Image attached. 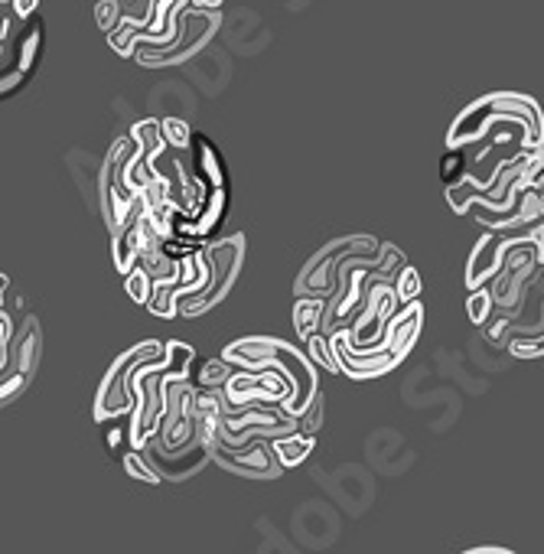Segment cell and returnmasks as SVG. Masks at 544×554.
I'll return each mask as SVG.
<instances>
[{"label": "cell", "mask_w": 544, "mask_h": 554, "mask_svg": "<svg viewBox=\"0 0 544 554\" xmlns=\"http://www.w3.org/2000/svg\"><path fill=\"white\" fill-rule=\"evenodd\" d=\"M124 470H128L134 480H141V483H147V486L163 483L160 476H157V470L151 466V460H147L144 450H137V447H128V454H124Z\"/></svg>", "instance_id": "ac0fdd59"}, {"label": "cell", "mask_w": 544, "mask_h": 554, "mask_svg": "<svg viewBox=\"0 0 544 554\" xmlns=\"http://www.w3.org/2000/svg\"><path fill=\"white\" fill-rule=\"evenodd\" d=\"M440 176H444L447 186H450V183H456V180H463V176H466V153H463V147H460V151L447 153L444 163H440Z\"/></svg>", "instance_id": "7402d4cb"}, {"label": "cell", "mask_w": 544, "mask_h": 554, "mask_svg": "<svg viewBox=\"0 0 544 554\" xmlns=\"http://www.w3.org/2000/svg\"><path fill=\"white\" fill-rule=\"evenodd\" d=\"M141 450H144V456L151 460L153 470H157V476H160V480H170V483H183V480H190L199 466L209 464V447H206L199 437H196L186 450H176V454H163L153 443H144Z\"/></svg>", "instance_id": "52a82bcc"}, {"label": "cell", "mask_w": 544, "mask_h": 554, "mask_svg": "<svg viewBox=\"0 0 544 554\" xmlns=\"http://www.w3.org/2000/svg\"><path fill=\"white\" fill-rule=\"evenodd\" d=\"M7 287H11V281L0 274V307H4V293H7Z\"/></svg>", "instance_id": "4316f807"}, {"label": "cell", "mask_w": 544, "mask_h": 554, "mask_svg": "<svg viewBox=\"0 0 544 554\" xmlns=\"http://www.w3.org/2000/svg\"><path fill=\"white\" fill-rule=\"evenodd\" d=\"M392 291H394V297H398V303L417 300V293H421V274L414 271L411 264H404L401 271L394 274Z\"/></svg>", "instance_id": "44dd1931"}, {"label": "cell", "mask_w": 544, "mask_h": 554, "mask_svg": "<svg viewBox=\"0 0 544 554\" xmlns=\"http://www.w3.org/2000/svg\"><path fill=\"white\" fill-rule=\"evenodd\" d=\"M157 131H160V141L170 147V151H186L192 147V128L183 118H163L157 121Z\"/></svg>", "instance_id": "5bb4252c"}, {"label": "cell", "mask_w": 544, "mask_h": 554, "mask_svg": "<svg viewBox=\"0 0 544 554\" xmlns=\"http://www.w3.org/2000/svg\"><path fill=\"white\" fill-rule=\"evenodd\" d=\"M245 248H248V242H245L242 232H235L229 238H222V242L212 245L209 252H206L209 281H206V287L199 293L176 300V316H199V313H209L212 307H219L229 297L232 284L238 281V274H242Z\"/></svg>", "instance_id": "3957f363"}, {"label": "cell", "mask_w": 544, "mask_h": 554, "mask_svg": "<svg viewBox=\"0 0 544 554\" xmlns=\"http://www.w3.org/2000/svg\"><path fill=\"white\" fill-rule=\"evenodd\" d=\"M320 316H323V297H297V303H293V326H297L300 339L320 332Z\"/></svg>", "instance_id": "4fadbf2b"}, {"label": "cell", "mask_w": 544, "mask_h": 554, "mask_svg": "<svg viewBox=\"0 0 544 554\" xmlns=\"http://www.w3.org/2000/svg\"><path fill=\"white\" fill-rule=\"evenodd\" d=\"M124 287H128V297H131L137 307H147L153 297V281H151V274L144 271L141 264H134L131 271L124 274Z\"/></svg>", "instance_id": "2e32d148"}, {"label": "cell", "mask_w": 544, "mask_h": 554, "mask_svg": "<svg viewBox=\"0 0 544 554\" xmlns=\"http://www.w3.org/2000/svg\"><path fill=\"white\" fill-rule=\"evenodd\" d=\"M505 349H509L515 359H541L544 339H541V332H509Z\"/></svg>", "instance_id": "9a60e30c"}, {"label": "cell", "mask_w": 544, "mask_h": 554, "mask_svg": "<svg viewBox=\"0 0 544 554\" xmlns=\"http://www.w3.org/2000/svg\"><path fill=\"white\" fill-rule=\"evenodd\" d=\"M219 23H222L219 11L186 7V11L180 13V27H176V36H173L170 46H163V52L153 50L157 56H137V62H144V66H163V62L190 59V56H196V52H199L202 46H206V43L215 36Z\"/></svg>", "instance_id": "5b68a950"}, {"label": "cell", "mask_w": 544, "mask_h": 554, "mask_svg": "<svg viewBox=\"0 0 544 554\" xmlns=\"http://www.w3.org/2000/svg\"><path fill=\"white\" fill-rule=\"evenodd\" d=\"M192 141H196V176H199L209 190H219V186H225V167H222V157H219V151L212 147L206 137H196L192 134Z\"/></svg>", "instance_id": "7c38bea8"}, {"label": "cell", "mask_w": 544, "mask_h": 554, "mask_svg": "<svg viewBox=\"0 0 544 554\" xmlns=\"http://www.w3.org/2000/svg\"><path fill=\"white\" fill-rule=\"evenodd\" d=\"M222 359L232 363L235 369H277L291 385V394L277 404V411L284 417H300L307 411V404L320 392V372L310 363V355L297 346L284 343V339H274V336L238 339V343L225 346Z\"/></svg>", "instance_id": "6da1fadb"}, {"label": "cell", "mask_w": 544, "mask_h": 554, "mask_svg": "<svg viewBox=\"0 0 544 554\" xmlns=\"http://www.w3.org/2000/svg\"><path fill=\"white\" fill-rule=\"evenodd\" d=\"M190 7H202V11H219L222 0H190Z\"/></svg>", "instance_id": "484cf974"}, {"label": "cell", "mask_w": 544, "mask_h": 554, "mask_svg": "<svg viewBox=\"0 0 544 554\" xmlns=\"http://www.w3.org/2000/svg\"><path fill=\"white\" fill-rule=\"evenodd\" d=\"M225 206H229V192H225V186L209 190L199 209L192 212V215H186V219H190V229H183V232L196 235V238L209 235L212 229H219V222H222V215H225Z\"/></svg>", "instance_id": "30bf717a"}, {"label": "cell", "mask_w": 544, "mask_h": 554, "mask_svg": "<svg viewBox=\"0 0 544 554\" xmlns=\"http://www.w3.org/2000/svg\"><path fill=\"white\" fill-rule=\"evenodd\" d=\"M534 232V229H532ZM525 232H483V238L476 242L473 254H470V264H466V287L473 291V287H483L495 271H499V264H502V254L505 248Z\"/></svg>", "instance_id": "9c48e42d"}, {"label": "cell", "mask_w": 544, "mask_h": 554, "mask_svg": "<svg viewBox=\"0 0 544 554\" xmlns=\"http://www.w3.org/2000/svg\"><path fill=\"white\" fill-rule=\"evenodd\" d=\"M499 118H518L528 128V137H532V147L541 151L544 141V118L541 108L532 95H518V91H493V95H483L476 98L473 105H466L460 114H456L454 128L447 134V147L450 151H460L466 144L483 141L489 128H493Z\"/></svg>", "instance_id": "7a4b0ae2"}, {"label": "cell", "mask_w": 544, "mask_h": 554, "mask_svg": "<svg viewBox=\"0 0 544 554\" xmlns=\"http://www.w3.org/2000/svg\"><path fill=\"white\" fill-rule=\"evenodd\" d=\"M466 313H470V323H473V326H483V323L495 313L493 297H489V287H486V284H483V287H473V291H470Z\"/></svg>", "instance_id": "ffe728a7"}, {"label": "cell", "mask_w": 544, "mask_h": 554, "mask_svg": "<svg viewBox=\"0 0 544 554\" xmlns=\"http://www.w3.org/2000/svg\"><path fill=\"white\" fill-rule=\"evenodd\" d=\"M36 7H40V0H11V11L17 13L20 20L33 17V13H36Z\"/></svg>", "instance_id": "cb8c5ba5"}, {"label": "cell", "mask_w": 544, "mask_h": 554, "mask_svg": "<svg viewBox=\"0 0 544 554\" xmlns=\"http://www.w3.org/2000/svg\"><path fill=\"white\" fill-rule=\"evenodd\" d=\"M95 17H98V27L105 33L112 30L114 23L121 20V4L118 0H98V7H95Z\"/></svg>", "instance_id": "603a6c76"}, {"label": "cell", "mask_w": 544, "mask_h": 554, "mask_svg": "<svg viewBox=\"0 0 544 554\" xmlns=\"http://www.w3.org/2000/svg\"><path fill=\"white\" fill-rule=\"evenodd\" d=\"M303 343H307V355H310V363L316 365V369L323 365L326 372L339 375V369H336V359H333V349H330V339H326V332H313V336H307Z\"/></svg>", "instance_id": "e0dca14e"}, {"label": "cell", "mask_w": 544, "mask_h": 554, "mask_svg": "<svg viewBox=\"0 0 544 554\" xmlns=\"http://www.w3.org/2000/svg\"><path fill=\"white\" fill-rule=\"evenodd\" d=\"M313 447H316V437H313V433H303V431L271 437V454H274V460L281 464V470L300 466L303 460L313 454Z\"/></svg>", "instance_id": "8fae6325"}, {"label": "cell", "mask_w": 544, "mask_h": 554, "mask_svg": "<svg viewBox=\"0 0 544 554\" xmlns=\"http://www.w3.org/2000/svg\"><path fill=\"white\" fill-rule=\"evenodd\" d=\"M209 460L219 464L229 473L248 476V480H277L281 476V464L274 460L271 443L268 441H252L232 450V447H222V443H209Z\"/></svg>", "instance_id": "8992f818"}, {"label": "cell", "mask_w": 544, "mask_h": 554, "mask_svg": "<svg viewBox=\"0 0 544 554\" xmlns=\"http://www.w3.org/2000/svg\"><path fill=\"white\" fill-rule=\"evenodd\" d=\"M398 307H401V310H394L392 316H388L378 339H382L385 349L401 363L404 355L414 349V343H417V332H421V326H424V303L408 300V303H398Z\"/></svg>", "instance_id": "ba28073f"}, {"label": "cell", "mask_w": 544, "mask_h": 554, "mask_svg": "<svg viewBox=\"0 0 544 554\" xmlns=\"http://www.w3.org/2000/svg\"><path fill=\"white\" fill-rule=\"evenodd\" d=\"M232 372H235L232 363H225V359H209V363H202L199 378H196V388H222Z\"/></svg>", "instance_id": "d6986e66"}, {"label": "cell", "mask_w": 544, "mask_h": 554, "mask_svg": "<svg viewBox=\"0 0 544 554\" xmlns=\"http://www.w3.org/2000/svg\"><path fill=\"white\" fill-rule=\"evenodd\" d=\"M160 355H163V343H157V339H147V343L134 346L124 355H118L114 365L108 369V375L101 378L98 398H95V421H112V417L131 414L134 398L128 392V375H131L134 365L160 359Z\"/></svg>", "instance_id": "277c9868"}, {"label": "cell", "mask_w": 544, "mask_h": 554, "mask_svg": "<svg viewBox=\"0 0 544 554\" xmlns=\"http://www.w3.org/2000/svg\"><path fill=\"white\" fill-rule=\"evenodd\" d=\"M470 554H509V548L505 544H476L470 548Z\"/></svg>", "instance_id": "d4e9b609"}]
</instances>
